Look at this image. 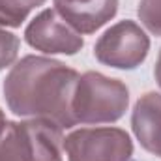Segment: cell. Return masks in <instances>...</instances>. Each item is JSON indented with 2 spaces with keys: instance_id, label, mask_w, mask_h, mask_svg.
<instances>
[{
  "instance_id": "6da1fadb",
  "label": "cell",
  "mask_w": 161,
  "mask_h": 161,
  "mask_svg": "<svg viewBox=\"0 0 161 161\" xmlns=\"http://www.w3.org/2000/svg\"><path fill=\"white\" fill-rule=\"evenodd\" d=\"M79 73L60 60L28 54L11 66L4 79L9 111L25 118H45L62 129L73 127V96Z\"/></svg>"
},
{
  "instance_id": "7a4b0ae2",
  "label": "cell",
  "mask_w": 161,
  "mask_h": 161,
  "mask_svg": "<svg viewBox=\"0 0 161 161\" xmlns=\"http://www.w3.org/2000/svg\"><path fill=\"white\" fill-rule=\"evenodd\" d=\"M129 90L120 79H111L97 71L79 77L73 96V114L77 124H113L125 114Z\"/></svg>"
},
{
  "instance_id": "3957f363",
  "label": "cell",
  "mask_w": 161,
  "mask_h": 161,
  "mask_svg": "<svg viewBox=\"0 0 161 161\" xmlns=\"http://www.w3.org/2000/svg\"><path fill=\"white\" fill-rule=\"evenodd\" d=\"M68 161H131L133 142L120 127H84L64 139Z\"/></svg>"
},
{
  "instance_id": "277c9868",
  "label": "cell",
  "mask_w": 161,
  "mask_h": 161,
  "mask_svg": "<svg viewBox=\"0 0 161 161\" xmlns=\"http://www.w3.org/2000/svg\"><path fill=\"white\" fill-rule=\"evenodd\" d=\"M150 51V38L133 21H120L107 28L94 45L97 62L116 69L139 68Z\"/></svg>"
},
{
  "instance_id": "5b68a950",
  "label": "cell",
  "mask_w": 161,
  "mask_h": 161,
  "mask_svg": "<svg viewBox=\"0 0 161 161\" xmlns=\"http://www.w3.org/2000/svg\"><path fill=\"white\" fill-rule=\"evenodd\" d=\"M25 41L45 54H77L84 45L82 36L56 9H43L36 15L25 28Z\"/></svg>"
},
{
  "instance_id": "8992f818",
  "label": "cell",
  "mask_w": 161,
  "mask_h": 161,
  "mask_svg": "<svg viewBox=\"0 0 161 161\" xmlns=\"http://www.w3.org/2000/svg\"><path fill=\"white\" fill-rule=\"evenodd\" d=\"M58 15L79 34H94L118 11V0H53Z\"/></svg>"
},
{
  "instance_id": "52a82bcc",
  "label": "cell",
  "mask_w": 161,
  "mask_h": 161,
  "mask_svg": "<svg viewBox=\"0 0 161 161\" xmlns=\"http://www.w3.org/2000/svg\"><path fill=\"white\" fill-rule=\"evenodd\" d=\"M131 129L141 146L161 158V96L148 92L141 96L131 113Z\"/></svg>"
},
{
  "instance_id": "ba28073f",
  "label": "cell",
  "mask_w": 161,
  "mask_h": 161,
  "mask_svg": "<svg viewBox=\"0 0 161 161\" xmlns=\"http://www.w3.org/2000/svg\"><path fill=\"white\" fill-rule=\"evenodd\" d=\"M28 131L34 161H62L64 159V133L58 124L45 118L25 120Z\"/></svg>"
},
{
  "instance_id": "9c48e42d",
  "label": "cell",
  "mask_w": 161,
  "mask_h": 161,
  "mask_svg": "<svg viewBox=\"0 0 161 161\" xmlns=\"http://www.w3.org/2000/svg\"><path fill=\"white\" fill-rule=\"evenodd\" d=\"M0 161H34L25 122H8L0 135Z\"/></svg>"
},
{
  "instance_id": "30bf717a",
  "label": "cell",
  "mask_w": 161,
  "mask_h": 161,
  "mask_svg": "<svg viewBox=\"0 0 161 161\" xmlns=\"http://www.w3.org/2000/svg\"><path fill=\"white\" fill-rule=\"evenodd\" d=\"M47 0H0V26L19 28L28 15Z\"/></svg>"
},
{
  "instance_id": "8fae6325",
  "label": "cell",
  "mask_w": 161,
  "mask_h": 161,
  "mask_svg": "<svg viewBox=\"0 0 161 161\" xmlns=\"http://www.w3.org/2000/svg\"><path fill=\"white\" fill-rule=\"evenodd\" d=\"M137 15L150 34L161 36V0H141Z\"/></svg>"
},
{
  "instance_id": "7c38bea8",
  "label": "cell",
  "mask_w": 161,
  "mask_h": 161,
  "mask_svg": "<svg viewBox=\"0 0 161 161\" xmlns=\"http://www.w3.org/2000/svg\"><path fill=\"white\" fill-rule=\"evenodd\" d=\"M19 53V38L0 26V71L9 68Z\"/></svg>"
},
{
  "instance_id": "4fadbf2b",
  "label": "cell",
  "mask_w": 161,
  "mask_h": 161,
  "mask_svg": "<svg viewBox=\"0 0 161 161\" xmlns=\"http://www.w3.org/2000/svg\"><path fill=\"white\" fill-rule=\"evenodd\" d=\"M154 75H156V80L161 88V49H159V54H158V62H156V69H154Z\"/></svg>"
},
{
  "instance_id": "5bb4252c",
  "label": "cell",
  "mask_w": 161,
  "mask_h": 161,
  "mask_svg": "<svg viewBox=\"0 0 161 161\" xmlns=\"http://www.w3.org/2000/svg\"><path fill=\"white\" fill-rule=\"evenodd\" d=\"M6 116H4V111L0 109V135H2V131H4V127H6Z\"/></svg>"
}]
</instances>
